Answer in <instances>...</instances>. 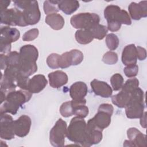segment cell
Instances as JSON below:
<instances>
[{
	"mask_svg": "<svg viewBox=\"0 0 147 147\" xmlns=\"http://www.w3.org/2000/svg\"><path fill=\"white\" fill-rule=\"evenodd\" d=\"M20 72L26 76H30L37 71L36 61L38 57L37 49L33 45L22 46L20 50Z\"/></svg>",
	"mask_w": 147,
	"mask_h": 147,
	"instance_id": "6da1fadb",
	"label": "cell"
},
{
	"mask_svg": "<svg viewBox=\"0 0 147 147\" xmlns=\"http://www.w3.org/2000/svg\"><path fill=\"white\" fill-rule=\"evenodd\" d=\"M104 16L107 22V28L111 32H117L119 30L122 24L130 25L131 24L128 13L115 5H110L106 7Z\"/></svg>",
	"mask_w": 147,
	"mask_h": 147,
	"instance_id": "7a4b0ae2",
	"label": "cell"
},
{
	"mask_svg": "<svg viewBox=\"0 0 147 147\" xmlns=\"http://www.w3.org/2000/svg\"><path fill=\"white\" fill-rule=\"evenodd\" d=\"M32 94L28 90H20L9 92L5 101L1 104L0 114L9 113L15 115L19 108L32 98Z\"/></svg>",
	"mask_w": 147,
	"mask_h": 147,
	"instance_id": "3957f363",
	"label": "cell"
},
{
	"mask_svg": "<svg viewBox=\"0 0 147 147\" xmlns=\"http://www.w3.org/2000/svg\"><path fill=\"white\" fill-rule=\"evenodd\" d=\"M86 127L87 123L83 118L74 117L67 127L68 139L78 145L87 146Z\"/></svg>",
	"mask_w": 147,
	"mask_h": 147,
	"instance_id": "277c9868",
	"label": "cell"
},
{
	"mask_svg": "<svg viewBox=\"0 0 147 147\" xmlns=\"http://www.w3.org/2000/svg\"><path fill=\"white\" fill-rule=\"evenodd\" d=\"M125 113L130 119L141 118L145 109L144 92L143 90L137 87L130 94V98L126 106Z\"/></svg>",
	"mask_w": 147,
	"mask_h": 147,
	"instance_id": "5b68a950",
	"label": "cell"
},
{
	"mask_svg": "<svg viewBox=\"0 0 147 147\" xmlns=\"http://www.w3.org/2000/svg\"><path fill=\"white\" fill-rule=\"evenodd\" d=\"M113 110L114 107L111 105L109 103L101 104L98 108L97 113L88 122L103 131L104 129L110 125Z\"/></svg>",
	"mask_w": 147,
	"mask_h": 147,
	"instance_id": "8992f818",
	"label": "cell"
},
{
	"mask_svg": "<svg viewBox=\"0 0 147 147\" xmlns=\"http://www.w3.org/2000/svg\"><path fill=\"white\" fill-rule=\"evenodd\" d=\"M99 16L91 13H80L74 15L70 20L71 25L75 29L89 30L99 24Z\"/></svg>",
	"mask_w": 147,
	"mask_h": 147,
	"instance_id": "52a82bcc",
	"label": "cell"
},
{
	"mask_svg": "<svg viewBox=\"0 0 147 147\" xmlns=\"http://www.w3.org/2000/svg\"><path fill=\"white\" fill-rule=\"evenodd\" d=\"M67 133V124L66 122L61 118H59L50 131V144L55 147L63 146Z\"/></svg>",
	"mask_w": 147,
	"mask_h": 147,
	"instance_id": "ba28073f",
	"label": "cell"
},
{
	"mask_svg": "<svg viewBox=\"0 0 147 147\" xmlns=\"http://www.w3.org/2000/svg\"><path fill=\"white\" fill-rule=\"evenodd\" d=\"M1 23L9 26H26L22 11L17 8L7 9L1 12Z\"/></svg>",
	"mask_w": 147,
	"mask_h": 147,
	"instance_id": "9c48e42d",
	"label": "cell"
},
{
	"mask_svg": "<svg viewBox=\"0 0 147 147\" xmlns=\"http://www.w3.org/2000/svg\"><path fill=\"white\" fill-rule=\"evenodd\" d=\"M83 60V53L78 49H72L60 55L59 60V68H66L71 65H77Z\"/></svg>",
	"mask_w": 147,
	"mask_h": 147,
	"instance_id": "30bf717a",
	"label": "cell"
},
{
	"mask_svg": "<svg viewBox=\"0 0 147 147\" xmlns=\"http://www.w3.org/2000/svg\"><path fill=\"white\" fill-rule=\"evenodd\" d=\"M23 16L28 25H35L38 22L41 17V13L37 1H30L28 5L24 9Z\"/></svg>",
	"mask_w": 147,
	"mask_h": 147,
	"instance_id": "8fae6325",
	"label": "cell"
},
{
	"mask_svg": "<svg viewBox=\"0 0 147 147\" xmlns=\"http://www.w3.org/2000/svg\"><path fill=\"white\" fill-rule=\"evenodd\" d=\"M13 119L6 113L0 114V136L2 139L10 140L14 138Z\"/></svg>",
	"mask_w": 147,
	"mask_h": 147,
	"instance_id": "7c38bea8",
	"label": "cell"
},
{
	"mask_svg": "<svg viewBox=\"0 0 147 147\" xmlns=\"http://www.w3.org/2000/svg\"><path fill=\"white\" fill-rule=\"evenodd\" d=\"M129 140H125L124 146H146V136L136 127H130L127 130Z\"/></svg>",
	"mask_w": 147,
	"mask_h": 147,
	"instance_id": "4fadbf2b",
	"label": "cell"
},
{
	"mask_svg": "<svg viewBox=\"0 0 147 147\" xmlns=\"http://www.w3.org/2000/svg\"><path fill=\"white\" fill-rule=\"evenodd\" d=\"M32 121L30 118L26 115L20 116L13 122V129L15 135L20 137H25L29 133Z\"/></svg>",
	"mask_w": 147,
	"mask_h": 147,
	"instance_id": "5bb4252c",
	"label": "cell"
},
{
	"mask_svg": "<svg viewBox=\"0 0 147 147\" xmlns=\"http://www.w3.org/2000/svg\"><path fill=\"white\" fill-rule=\"evenodd\" d=\"M146 3V1H141L138 3L131 2L128 7L131 18L134 20H139L142 17H146L147 16Z\"/></svg>",
	"mask_w": 147,
	"mask_h": 147,
	"instance_id": "9a60e30c",
	"label": "cell"
},
{
	"mask_svg": "<svg viewBox=\"0 0 147 147\" xmlns=\"http://www.w3.org/2000/svg\"><path fill=\"white\" fill-rule=\"evenodd\" d=\"M90 85L92 90L96 95L103 98H109L112 95V88L105 82L94 79L91 82Z\"/></svg>",
	"mask_w": 147,
	"mask_h": 147,
	"instance_id": "2e32d148",
	"label": "cell"
},
{
	"mask_svg": "<svg viewBox=\"0 0 147 147\" xmlns=\"http://www.w3.org/2000/svg\"><path fill=\"white\" fill-rule=\"evenodd\" d=\"M102 130L96 128L91 123L87 122L86 127L87 146L99 143L102 140Z\"/></svg>",
	"mask_w": 147,
	"mask_h": 147,
	"instance_id": "e0dca14e",
	"label": "cell"
},
{
	"mask_svg": "<svg viewBox=\"0 0 147 147\" xmlns=\"http://www.w3.org/2000/svg\"><path fill=\"white\" fill-rule=\"evenodd\" d=\"M48 81L43 75H34L29 79L28 85V91L32 94L39 93L43 90L47 85Z\"/></svg>",
	"mask_w": 147,
	"mask_h": 147,
	"instance_id": "ac0fdd59",
	"label": "cell"
},
{
	"mask_svg": "<svg viewBox=\"0 0 147 147\" xmlns=\"http://www.w3.org/2000/svg\"><path fill=\"white\" fill-rule=\"evenodd\" d=\"M121 59L123 64L126 66L136 64L137 53V48L134 44L127 45L123 48Z\"/></svg>",
	"mask_w": 147,
	"mask_h": 147,
	"instance_id": "d6986e66",
	"label": "cell"
},
{
	"mask_svg": "<svg viewBox=\"0 0 147 147\" xmlns=\"http://www.w3.org/2000/svg\"><path fill=\"white\" fill-rule=\"evenodd\" d=\"M88 92L86 84L83 82H76L69 88V95L74 100H80L84 99Z\"/></svg>",
	"mask_w": 147,
	"mask_h": 147,
	"instance_id": "ffe728a7",
	"label": "cell"
},
{
	"mask_svg": "<svg viewBox=\"0 0 147 147\" xmlns=\"http://www.w3.org/2000/svg\"><path fill=\"white\" fill-rule=\"evenodd\" d=\"M49 82L51 87L54 88H59L68 82L67 75L62 71H55L48 74Z\"/></svg>",
	"mask_w": 147,
	"mask_h": 147,
	"instance_id": "44dd1931",
	"label": "cell"
},
{
	"mask_svg": "<svg viewBox=\"0 0 147 147\" xmlns=\"http://www.w3.org/2000/svg\"><path fill=\"white\" fill-rule=\"evenodd\" d=\"M20 37V31L15 28L2 26L1 28V38L9 43L16 42Z\"/></svg>",
	"mask_w": 147,
	"mask_h": 147,
	"instance_id": "7402d4cb",
	"label": "cell"
},
{
	"mask_svg": "<svg viewBox=\"0 0 147 147\" xmlns=\"http://www.w3.org/2000/svg\"><path fill=\"white\" fill-rule=\"evenodd\" d=\"M45 21L52 29L56 30L61 29L65 23L63 17L57 13H53L47 15L45 17Z\"/></svg>",
	"mask_w": 147,
	"mask_h": 147,
	"instance_id": "603a6c76",
	"label": "cell"
},
{
	"mask_svg": "<svg viewBox=\"0 0 147 147\" xmlns=\"http://www.w3.org/2000/svg\"><path fill=\"white\" fill-rule=\"evenodd\" d=\"M79 7V2L76 0L59 1L58 8L67 15L74 13Z\"/></svg>",
	"mask_w": 147,
	"mask_h": 147,
	"instance_id": "cb8c5ba5",
	"label": "cell"
},
{
	"mask_svg": "<svg viewBox=\"0 0 147 147\" xmlns=\"http://www.w3.org/2000/svg\"><path fill=\"white\" fill-rule=\"evenodd\" d=\"M130 94L124 90L121 91L111 97V101L114 105L119 108H125L127 105L130 98Z\"/></svg>",
	"mask_w": 147,
	"mask_h": 147,
	"instance_id": "d4e9b609",
	"label": "cell"
},
{
	"mask_svg": "<svg viewBox=\"0 0 147 147\" xmlns=\"http://www.w3.org/2000/svg\"><path fill=\"white\" fill-rule=\"evenodd\" d=\"M75 37L78 43L83 45L90 43L94 38L91 30L89 29H79L77 30L75 32Z\"/></svg>",
	"mask_w": 147,
	"mask_h": 147,
	"instance_id": "484cf974",
	"label": "cell"
},
{
	"mask_svg": "<svg viewBox=\"0 0 147 147\" xmlns=\"http://www.w3.org/2000/svg\"><path fill=\"white\" fill-rule=\"evenodd\" d=\"M5 62L6 67L8 66L19 67L20 53L17 51L10 52L5 55Z\"/></svg>",
	"mask_w": 147,
	"mask_h": 147,
	"instance_id": "4316f807",
	"label": "cell"
},
{
	"mask_svg": "<svg viewBox=\"0 0 147 147\" xmlns=\"http://www.w3.org/2000/svg\"><path fill=\"white\" fill-rule=\"evenodd\" d=\"M91 30L94 38H96L98 40H102L107 34L108 29L106 26L99 24L92 29H91Z\"/></svg>",
	"mask_w": 147,
	"mask_h": 147,
	"instance_id": "83f0119b",
	"label": "cell"
},
{
	"mask_svg": "<svg viewBox=\"0 0 147 147\" xmlns=\"http://www.w3.org/2000/svg\"><path fill=\"white\" fill-rule=\"evenodd\" d=\"M59 1H45L44 2V11L47 15L56 13L59 11L58 3Z\"/></svg>",
	"mask_w": 147,
	"mask_h": 147,
	"instance_id": "f1b7e54d",
	"label": "cell"
},
{
	"mask_svg": "<svg viewBox=\"0 0 147 147\" xmlns=\"http://www.w3.org/2000/svg\"><path fill=\"white\" fill-rule=\"evenodd\" d=\"M106 44L110 51L116 49L119 45V38L117 35L114 33H110L106 37Z\"/></svg>",
	"mask_w": 147,
	"mask_h": 147,
	"instance_id": "f546056e",
	"label": "cell"
},
{
	"mask_svg": "<svg viewBox=\"0 0 147 147\" xmlns=\"http://www.w3.org/2000/svg\"><path fill=\"white\" fill-rule=\"evenodd\" d=\"M123 82L124 80L122 76L118 73L114 74L110 78L111 87L114 91L119 90L122 88Z\"/></svg>",
	"mask_w": 147,
	"mask_h": 147,
	"instance_id": "4dcf8cb0",
	"label": "cell"
},
{
	"mask_svg": "<svg viewBox=\"0 0 147 147\" xmlns=\"http://www.w3.org/2000/svg\"><path fill=\"white\" fill-rule=\"evenodd\" d=\"M139 81L137 78H130L127 80L122 87V90L129 93H131L136 88L138 87Z\"/></svg>",
	"mask_w": 147,
	"mask_h": 147,
	"instance_id": "1f68e13d",
	"label": "cell"
},
{
	"mask_svg": "<svg viewBox=\"0 0 147 147\" xmlns=\"http://www.w3.org/2000/svg\"><path fill=\"white\" fill-rule=\"evenodd\" d=\"M60 113L64 117H69L73 115L72 101H67L63 103L60 107Z\"/></svg>",
	"mask_w": 147,
	"mask_h": 147,
	"instance_id": "d6a6232c",
	"label": "cell"
},
{
	"mask_svg": "<svg viewBox=\"0 0 147 147\" xmlns=\"http://www.w3.org/2000/svg\"><path fill=\"white\" fill-rule=\"evenodd\" d=\"M118 60L117 53L113 51H109L105 53L102 57V61L106 64L113 65L117 63Z\"/></svg>",
	"mask_w": 147,
	"mask_h": 147,
	"instance_id": "836d02e7",
	"label": "cell"
},
{
	"mask_svg": "<svg viewBox=\"0 0 147 147\" xmlns=\"http://www.w3.org/2000/svg\"><path fill=\"white\" fill-rule=\"evenodd\" d=\"M60 55L57 53H51L47 59V63L48 67L52 69H56L59 68V60Z\"/></svg>",
	"mask_w": 147,
	"mask_h": 147,
	"instance_id": "e575fe53",
	"label": "cell"
},
{
	"mask_svg": "<svg viewBox=\"0 0 147 147\" xmlns=\"http://www.w3.org/2000/svg\"><path fill=\"white\" fill-rule=\"evenodd\" d=\"M29 80V77L24 75L19 71L16 80V84L18 87H20L22 90H28V85Z\"/></svg>",
	"mask_w": 147,
	"mask_h": 147,
	"instance_id": "d590c367",
	"label": "cell"
},
{
	"mask_svg": "<svg viewBox=\"0 0 147 147\" xmlns=\"http://www.w3.org/2000/svg\"><path fill=\"white\" fill-rule=\"evenodd\" d=\"M39 34L38 29L37 28H33L29 30L24 33L22 36V40L25 41H30L36 39Z\"/></svg>",
	"mask_w": 147,
	"mask_h": 147,
	"instance_id": "8d00e7d4",
	"label": "cell"
},
{
	"mask_svg": "<svg viewBox=\"0 0 147 147\" xmlns=\"http://www.w3.org/2000/svg\"><path fill=\"white\" fill-rule=\"evenodd\" d=\"M123 72L127 77L133 78L138 74V67L136 64L126 66L124 68Z\"/></svg>",
	"mask_w": 147,
	"mask_h": 147,
	"instance_id": "74e56055",
	"label": "cell"
},
{
	"mask_svg": "<svg viewBox=\"0 0 147 147\" xmlns=\"http://www.w3.org/2000/svg\"><path fill=\"white\" fill-rule=\"evenodd\" d=\"M11 43L0 38V52L3 53H9L11 51Z\"/></svg>",
	"mask_w": 147,
	"mask_h": 147,
	"instance_id": "f35d334b",
	"label": "cell"
},
{
	"mask_svg": "<svg viewBox=\"0 0 147 147\" xmlns=\"http://www.w3.org/2000/svg\"><path fill=\"white\" fill-rule=\"evenodd\" d=\"M137 53V59L140 60H144L146 57V49L140 46L136 47Z\"/></svg>",
	"mask_w": 147,
	"mask_h": 147,
	"instance_id": "ab89813d",
	"label": "cell"
},
{
	"mask_svg": "<svg viewBox=\"0 0 147 147\" xmlns=\"http://www.w3.org/2000/svg\"><path fill=\"white\" fill-rule=\"evenodd\" d=\"M30 1H14V5L18 8L24 9L29 3Z\"/></svg>",
	"mask_w": 147,
	"mask_h": 147,
	"instance_id": "60d3db41",
	"label": "cell"
},
{
	"mask_svg": "<svg viewBox=\"0 0 147 147\" xmlns=\"http://www.w3.org/2000/svg\"><path fill=\"white\" fill-rule=\"evenodd\" d=\"M10 1H1V12L7 9L10 3Z\"/></svg>",
	"mask_w": 147,
	"mask_h": 147,
	"instance_id": "b9f144b4",
	"label": "cell"
},
{
	"mask_svg": "<svg viewBox=\"0 0 147 147\" xmlns=\"http://www.w3.org/2000/svg\"><path fill=\"white\" fill-rule=\"evenodd\" d=\"M0 61H1V69H5L6 68V62H5V55L3 54L0 55Z\"/></svg>",
	"mask_w": 147,
	"mask_h": 147,
	"instance_id": "7bdbcfd3",
	"label": "cell"
},
{
	"mask_svg": "<svg viewBox=\"0 0 147 147\" xmlns=\"http://www.w3.org/2000/svg\"><path fill=\"white\" fill-rule=\"evenodd\" d=\"M146 113L145 112L144 114H143L142 116L140 118V124L141 125L142 127H143L144 128H146Z\"/></svg>",
	"mask_w": 147,
	"mask_h": 147,
	"instance_id": "ee69618b",
	"label": "cell"
}]
</instances>
